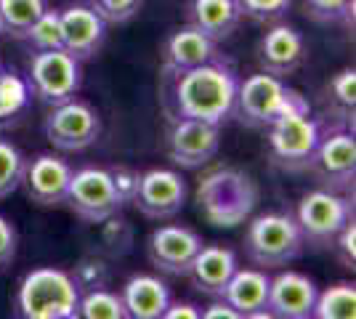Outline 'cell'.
Returning a JSON list of instances; mask_svg holds the SVG:
<instances>
[{"label": "cell", "mask_w": 356, "mask_h": 319, "mask_svg": "<svg viewBox=\"0 0 356 319\" xmlns=\"http://www.w3.org/2000/svg\"><path fill=\"white\" fill-rule=\"evenodd\" d=\"M80 288L54 266L24 274L16 290V319H80Z\"/></svg>", "instance_id": "2"}, {"label": "cell", "mask_w": 356, "mask_h": 319, "mask_svg": "<svg viewBox=\"0 0 356 319\" xmlns=\"http://www.w3.org/2000/svg\"><path fill=\"white\" fill-rule=\"evenodd\" d=\"M306 14L319 24H338L354 16V0H306Z\"/></svg>", "instance_id": "30"}, {"label": "cell", "mask_w": 356, "mask_h": 319, "mask_svg": "<svg viewBox=\"0 0 356 319\" xmlns=\"http://www.w3.org/2000/svg\"><path fill=\"white\" fill-rule=\"evenodd\" d=\"M122 306L128 319H160L170 306V288L154 274H134L122 285Z\"/></svg>", "instance_id": "22"}, {"label": "cell", "mask_w": 356, "mask_h": 319, "mask_svg": "<svg viewBox=\"0 0 356 319\" xmlns=\"http://www.w3.org/2000/svg\"><path fill=\"white\" fill-rule=\"evenodd\" d=\"M0 69H3V61H0Z\"/></svg>", "instance_id": "41"}, {"label": "cell", "mask_w": 356, "mask_h": 319, "mask_svg": "<svg viewBox=\"0 0 356 319\" xmlns=\"http://www.w3.org/2000/svg\"><path fill=\"white\" fill-rule=\"evenodd\" d=\"M242 319H277L268 309H261V311H252V314H245Z\"/></svg>", "instance_id": "39"}, {"label": "cell", "mask_w": 356, "mask_h": 319, "mask_svg": "<svg viewBox=\"0 0 356 319\" xmlns=\"http://www.w3.org/2000/svg\"><path fill=\"white\" fill-rule=\"evenodd\" d=\"M202 245H205L202 237H200L194 229L168 224V227L154 229V231L149 234V240H147L149 263L163 274L186 277Z\"/></svg>", "instance_id": "12"}, {"label": "cell", "mask_w": 356, "mask_h": 319, "mask_svg": "<svg viewBox=\"0 0 356 319\" xmlns=\"http://www.w3.org/2000/svg\"><path fill=\"white\" fill-rule=\"evenodd\" d=\"M239 77L229 59H216L200 64L189 72L176 77L173 85V104L178 117L221 125L234 112Z\"/></svg>", "instance_id": "1"}, {"label": "cell", "mask_w": 356, "mask_h": 319, "mask_svg": "<svg viewBox=\"0 0 356 319\" xmlns=\"http://www.w3.org/2000/svg\"><path fill=\"white\" fill-rule=\"evenodd\" d=\"M218 56L216 54V43L210 40L208 35L184 24L176 32H170V38L165 40L163 46V75L165 77H178L184 72H189L200 64H208Z\"/></svg>", "instance_id": "19"}, {"label": "cell", "mask_w": 356, "mask_h": 319, "mask_svg": "<svg viewBox=\"0 0 356 319\" xmlns=\"http://www.w3.org/2000/svg\"><path fill=\"white\" fill-rule=\"evenodd\" d=\"M316 295H319V288L314 285L309 274L284 269L277 277H271L266 309L277 319H309Z\"/></svg>", "instance_id": "17"}, {"label": "cell", "mask_w": 356, "mask_h": 319, "mask_svg": "<svg viewBox=\"0 0 356 319\" xmlns=\"http://www.w3.org/2000/svg\"><path fill=\"white\" fill-rule=\"evenodd\" d=\"M186 197H189V186H186V179L178 170L152 167L147 173H141L134 205L147 218L165 221V218H173L184 211Z\"/></svg>", "instance_id": "11"}, {"label": "cell", "mask_w": 356, "mask_h": 319, "mask_svg": "<svg viewBox=\"0 0 356 319\" xmlns=\"http://www.w3.org/2000/svg\"><path fill=\"white\" fill-rule=\"evenodd\" d=\"M268 131V147L271 157L287 170H303L312 167L316 147H319V122L309 115H284L277 122H271Z\"/></svg>", "instance_id": "10"}, {"label": "cell", "mask_w": 356, "mask_h": 319, "mask_svg": "<svg viewBox=\"0 0 356 319\" xmlns=\"http://www.w3.org/2000/svg\"><path fill=\"white\" fill-rule=\"evenodd\" d=\"M59 14L64 51L80 61L99 56L106 40V22L96 14V8L90 3H70L67 8H59Z\"/></svg>", "instance_id": "16"}, {"label": "cell", "mask_w": 356, "mask_h": 319, "mask_svg": "<svg viewBox=\"0 0 356 319\" xmlns=\"http://www.w3.org/2000/svg\"><path fill=\"white\" fill-rule=\"evenodd\" d=\"M306 240L293 213H261L245 231V253L258 269H284L300 259Z\"/></svg>", "instance_id": "5"}, {"label": "cell", "mask_w": 356, "mask_h": 319, "mask_svg": "<svg viewBox=\"0 0 356 319\" xmlns=\"http://www.w3.org/2000/svg\"><path fill=\"white\" fill-rule=\"evenodd\" d=\"M90 6L106 24H128L134 16H138L144 0H90Z\"/></svg>", "instance_id": "32"}, {"label": "cell", "mask_w": 356, "mask_h": 319, "mask_svg": "<svg viewBox=\"0 0 356 319\" xmlns=\"http://www.w3.org/2000/svg\"><path fill=\"white\" fill-rule=\"evenodd\" d=\"M109 176H112V186H115L120 205H134L141 173L134 170V167H109Z\"/></svg>", "instance_id": "33"}, {"label": "cell", "mask_w": 356, "mask_h": 319, "mask_svg": "<svg viewBox=\"0 0 356 319\" xmlns=\"http://www.w3.org/2000/svg\"><path fill=\"white\" fill-rule=\"evenodd\" d=\"M16 229L8 218L0 215V272H6L16 259Z\"/></svg>", "instance_id": "35"}, {"label": "cell", "mask_w": 356, "mask_h": 319, "mask_svg": "<svg viewBox=\"0 0 356 319\" xmlns=\"http://www.w3.org/2000/svg\"><path fill=\"white\" fill-rule=\"evenodd\" d=\"M312 104L300 91L284 85L282 77L258 72L239 80L234 112L242 125L248 128H268L284 115H309Z\"/></svg>", "instance_id": "4"}, {"label": "cell", "mask_w": 356, "mask_h": 319, "mask_svg": "<svg viewBox=\"0 0 356 319\" xmlns=\"http://www.w3.org/2000/svg\"><path fill=\"white\" fill-rule=\"evenodd\" d=\"M70 179H72V165L61 160L59 154L43 152L27 163L22 186L30 202H35L38 208H61L67 199Z\"/></svg>", "instance_id": "14"}, {"label": "cell", "mask_w": 356, "mask_h": 319, "mask_svg": "<svg viewBox=\"0 0 356 319\" xmlns=\"http://www.w3.org/2000/svg\"><path fill=\"white\" fill-rule=\"evenodd\" d=\"M237 0H186V24H192L213 43L229 40L242 22Z\"/></svg>", "instance_id": "21"}, {"label": "cell", "mask_w": 356, "mask_h": 319, "mask_svg": "<svg viewBox=\"0 0 356 319\" xmlns=\"http://www.w3.org/2000/svg\"><path fill=\"white\" fill-rule=\"evenodd\" d=\"M45 8H48L45 0H0L3 35H11L16 40H22Z\"/></svg>", "instance_id": "26"}, {"label": "cell", "mask_w": 356, "mask_h": 319, "mask_svg": "<svg viewBox=\"0 0 356 319\" xmlns=\"http://www.w3.org/2000/svg\"><path fill=\"white\" fill-rule=\"evenodd\" d=\"M330 91H332V99H335L343 109H351V112H354V104H356V72L354 69H341L338 75L330 80Z\"/></svg>", "instance_id": "34"}, {"label": "cell", "mask_w": 356, "mask_h": 319, "mask_svg": "<svg viewBox=\"0 0 356 319\" xmlns=\"http://www.w3.org/2000/svg\"><path fill=\"white\" fill-rule=\"evenodd\" d=\"M268 285H271V277L266 274V269H239L237 266V272L232 274L229 285L223 290L221 301H226L245 317V314L266 309Z\"/></svg>", "instance_id": "23"}, {"label": "cell", "mask_w": 356, "mask_h": 319, "mask_svg": "<svg viewBox=\"0 0 356 319\" xmlns=\"http://www.w3.org/2000/svg\"><path fill=\"white\" fill-rule=\"evenodd\" d=\"M200 319H242V314H239L237 309H232L226 301L216 298L208 309H202V311H200Z\"/></svg>", "instance_id": "37"}, {"label": "cell", "mask_w": 356, "mask_h": 319, "mask_svg": "<svg viewBox=\"0 0 356 319\" xmlns=\"http://www.w3.org/2000/svg\"><path fill=\"white\" fill-rule=\"evenodd\" d=\"M30 99L32 88L24 77L8 72V69H0V128L14 125L30 106Z\"/></svg>", "instance_id": "24"}, {"label": "cell", "mask_w": 356, "mask_h": 319, "mask_svg": "<svg viewBox=\"0 0 356 319\" xmlns=\"http://www.w3.org/2000/svg\"><path fill=\"white\" fill-rule=\"evenodd\" d=\"M200 311L202 309H197L194 304H173L165 309V314L160 319H200Z\"/></svg>", "instance_id": "38"}, {"label": "cell", "mask_w": 356, "mask_h": 319, "mask_svg": "<svg viewBox=\"0 0 356 319\" xmlns=\"http://www.w3.org/2000/svg\"><path fill=\"white\" fill-rule=\"evenodd\" d=\"M80 319H128V311L118 293L96 288L80 295Z\"/></svg>", "instance_id": "28"}, {"label": "cell", "mask_w": 356, "mask_h": 319, "mask_svg": "<svg viewBox=\"0 0 356 319\" xmlns=\"http://www.w3.org/2000/svg\"><path fill=\"white\" fill-rule=\"evenodd\" d=\"M332 247L338 250V256H341L343 263H346L348 269H354V263H356V224H354V218L341 229V234L335 237Z\"/></svg>", "instance_id": "36"}, {"label": "cell", "mask_w": 356, "mask_h": 319, "mask_svg": "<svg viewBox=\"0 0 356 319\" xmlns=\"http://www.w3.org/2000/svg\"><path fill=\"white\" fill-rule=\"evenodd\" d=\"M312 319H356V285L335 282L316 295Z\"/></svg>", "instance_id": "25"}, {"label": "cell", "mask_w": 356, "mask_h": 319, "mask_svg": "<svg viewBox=\"0 0 356 319\" xmlns=\"http://www.w3.org/2000/svg\"><path fill=\"white\" fill-rule=\"evenodd\" d=\"M22 40H27V46H30L32 51H54V48H64L59 8H45L43 14H40V19L27 30V35H24Z\"/></svg>", "instance_id": "27"}, {"label": "cell", "mask_w": 356, "mask_h": 319, "mask_svg": "<svg viewBox=\"0 0 356 319\" xmlns=\"http://www.w3.org/2000/svg\"><path fill=\"white\" fill-rule=\"evenodd\" d=\"M32 96H38L43 104L56 106L77 96L83 85V61L74 59L70 51L54 48V51H35L30 59Z\"/></svg>", "instance_id": "6"}, {"label": "cell", "mask_w": 356, "mask_h": 319, "mask_svg": "<svg viewBox=\"0 0 356 319\" xmlns=\"http://www.w3.org/2000/svg\"><path fill=\"white\" fill-rule=\"evenodd\" d=\"M237 3L239 8H242V16H248V19L258 22V24L280 22L290 11V6H293V0H237Z\"/></svg>", "instance_id": "31"}, {"label": "cell", "mask_w": 356, "mask_h": 319, "mask_svg": "<svg viewBox=\"0 0 356 319\" xmlns=\"http://www.w3.org/2000/svg\"><path fill=\"white\" fill-rule=\"evenodd\" d=\"M234 272H237V256H234L232 247L202 245L186 277H192L194 288L200 290L202 295L221 298Z\"/></svg>", "instance_id": "20"}, {"label": "cell", "mask_w": 356, "mask_h": 319, "mask_svg": "<svg viewBox=\"0 0 356 319\" xmlns=\"http://www.w3.org/2000/svg\"><path fill=\"white\" fill-rule=\"evenodd\" d=\"M197 205L208 224L232 229L255 211L258 186L239 167H216L197 186Z\"/></svg>", "instance_id": "3"}, {"label": "cell", "mask_w": 356, "mask_h": 319, "mask_svg": "<svg viewBox=\"0 0 356 319\" xmlns=\"http://www.w3.org/2000/svg\"><path fill=\"white\" fill-rule=\"evenodd\" d=\"M64 205L86 224H104L122 208L118 195H115L112 176H109L106 167L72 170Z\"/></svg>", "instance_id": "9"}, {"label": "cell", "mask_w": 356, "mask_h": 319, "mask_svg": "<svg viewBox=\"0 0 356 319\" xmlns=\"http://www.w3.org/2000/svg\"><path fill=\"white\" fill-rule=\"evenodd\" d=\"M45 138L59 152H86L102 136V117L93 104L83 99H70L51 106L43 122Z\"/></svg>", "instance_id": "8"}, {"label": "cell", "mask_w": 356, "mask_h": 319, "mask_svg": "<svg viewBox=\"0 0 356 319\" xmlns=\"http://www.w3.org/2000/svg\"><path fill=\"white\" fill-rule=\"evenodd\" d=\"M354 205L332 189H312L298 202L296 221L303 240L314 247H332L341 229L354 218Z\"/></svg>", "instance_id": "7"}, {"label": "cell", "mask_w": 356, "mask_h": 319, "mask_svg": "<svg viewBox=\"0 0 356 319\" xmlns=\"http://www.w3.org/2000/svg\"><path fill=\"white\" fill-rule=\"evenodd\" d=\"M24 167H27L24 154L19 152L11 141H0V199L14 195L22 186Z\"/></svg>", "instance_id": "29"}, {"label": "cell", "mask_w": 356, "mask_h": 319, "mask_svg": "<svg viewBox=\"0 0 356 319\" xmlns=\"http://www.w3.org/2000/svg\"><path fill=\"white\" fill-rule=\"evenodd\" d=\"M306 56H309L306 38L300 35V30L282 24V22H274V27L264 32V38L258 40L261 72H268L274 77H287L298 72Z\"/></svg>", "instance_id": "15"}, {"label": "cell", "mask_w": 356, "mask_h": 319, "mask_svg": "<svg viewBox=\"0 0 356 319\" xmlns=\"http://www.w3.org/2000/svg\"><path fill=\"white\" fill-rule=\"evenodd\" d=\"M312 167L330 189H346L356 176V141L348 131H332L319 138Z\"/></svg>", "instance_id": "18"}, {"label": "cell", "mask_w": 356, "mask_h": 319, "mask_svg": "<svg viewBox=\"0 0 356 319\" xmlns=\"http://www.w3.org/2000/svg\"><path fill=\"white\" fill-rule=\"evenodd\" d=\"M0 35H3V22H0Z\"/></svg>", "instance_id": "40"}, {"label": "cell", "mask_w": 356, "mask_h": 319, "mask_svg": "<svg viewBox=\"0 0 356 319\" xmlns=\"http://www.w3.org/2000/svg\"><path fill=\"white\" fill-rule=\"evenodd\" d=\"M221 125L178 117L168 133V157L181 167H202L218 154Z\"/></svg>", "instance_id": "13"}, {"label": "cell", "mask_w": 356, "mask_h": 319, "mask_svg": "<svg viewBox=\"0 0 356 319\" xmlns=\"http://www.w3.org/2000/svg\"><path fill=\"white\" fill-rule=\"evenodd\" d=\"M309 319H312V317H309Z\"/></svg>", "instance_id": "42"}]
</instances>
